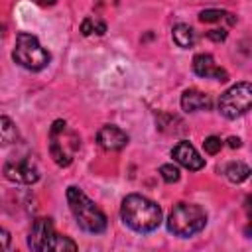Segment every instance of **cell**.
I'll list each match as a JSON object with an SVG mask.
<instances>
[{"mask_svg":"<svg viewBox=\"0 0 252 252\" xmlns=\"http://www.w3.org/2000/svg\"><path fill=\"white\" fill-rule=\"evenodd\" d=\"M120 217L128 228L140 234L152 232L161 224V209L154 201L138 193H132L122 201Z\"/></svg>","mask_w":252,"mask_h":252,"instance_id":"cell-1","label":"cell"},{"mask_svg":"<svg viewBox=\"0 0 252 252\" xmlns=\"http://www.w3.org/2000/svg\"><path fill=\"white\" fill-rule=\"evenodd\" d=\"M67 203L79 228L91 234H100L106 230V215L83 193V189L71 185L67 189Z\"/></svg>","mask_w":252,"mask_h":252,"instance_id":"cell-2","label":"cell"},{"mask_svg":"<svg viewBox=\"0 0 252 252\" xmlns=\"http://www.w3.org/2000/svg\"><path fill=\"white\" fill-rule=\"evenodd\" d=\"M207 224V213L195 203H177L167 219V230L179 238H189L201 232Z\"/></svg>","mask_w":252,"mask_h":252,"instance_id":"cell-3","label":"cell"},{"mask_svg":"<svg viewBox=\"0 0 252 252\" xmlns=\"http://www.w3.org/2000/svg\"><path fill=\"white\" fill-rule=\"evenodd\" d=\"M12 59L28 69V71H41L47 67L51 55L49 51L39 43V39L28 32H20L16 35V43H14V51H12Z\"/></svg>","mask_w":252,"mask_h":252,"instance_id":"cell-4","label":"cell"},{"mask_svg":"<svg viewBox=\"0 0 252 252\" xmlns=\"http://www.w3.org/2000/svg\"><path fill=\"white\" fill-rule=\"evenodd\" d=\"M79 150V136L67 130L65 120H55L49 130V154L53 161L61 167H67L73 161V154Z\"/></svg>","mask_w":252,"mask_h":252,"instance_id":"cell-5","label":"cell"},{"mask_svg":"<svg viewBox=\"0 0 252 252\" xmlns=\"http://www.w3.org/2000/svg\"><path fill=\"white\" fill-rule=\"evenodd\" d=\"M250 106H252V85L248 81L232 85L219 98V110L228 120H236L238 116L246 114Z\"/></svg>","mask_w":252,"mask_h":252,"instance_id":"cell-6","label":"cell"},{"mask_svg":"<svg viewBox=\"0 0 252 252\" xmlns=\"http://www.w3.org/2000/svg\"><path fill=\"white\" fill-rule=\"evenodd\" d=\"M55 234L51 219H35L28 234V246L35 252H51Z\"/></svg>","mask_w":252,"mask_h":252,"instance_id":"cell-7","label":"cell"},{"mask_svg":"<svg viewBox=\"0 0 252 252\" xmlns=\"http://www.w3.org/2000/svg\"><path fill=\"white\" fill-rule=\"evenodd\" d=\"M4 177L12 183L20 185H32L39 179V169L32 159H18V161H8L4 165Z\"/></svg>","mask_w":252,"mask_h":252,"instance_id":"cell-8","label":"cell"},{"mask_svg":"<svg viewBox=\"0 0 252 252\" xmlns=\"http://www.w3.org/2000/svg\"><path fill=\"white\" fill-rule=\"evenodd\" d=\"M171 158L179 163V165H183L185 169H189V171H199V169H203L205 167V159L199 156V152L189 144V142H177L175 146H173V150H171Z\"/></svg>","mask_w":252,"mask_h":252,"instance_id":"cell-9","label":"cell"},{"mask_svg":"<svg viewBox=\"0 0 252 252\" xmlns=\"http://www.w3.org/2000/svg\"><path fill=\"white\" fill-rule=\"evenodd\" d=\"M96 142L106 152H118L128 144V134L114 124H104L96 132Z\"/></svg>","mask_w":252,"mask_h":252,"instance_id":"cell-10","label":"cell"},{"mask_svg":"<svg viewBox=\"0 0 252 252\" xmlns=\"http://www.w3.org/2000/svg\"><path fill=\"white\" fill-rule=\"evenodd\" d=\"M193 71H195V75L205 77V79H215V81L228 79V73L215 63V57L211 53H197L193 57Z\"/></svg>","mask_w":252,"mask_h":252,"instance_id":"cell-11","label":"cell"},{"mask_svg":"<svg viewBox=\"0 0 252 252\" xmlns=\"http://www.w3.org/2000/svg\"><path fill=\"white\" fill-rule=\"evenodd\" d=\"M181 108L185 112H197V110H207L211 108V98L209 94L197 91V89H187L181 94Z\"/></svg>","mask_w":252,"mask_h":252,"instance_id":"cell-12","label":"cell"},{"mask_svg":"<svg viewBox=\"0 0 252 252\" xmlns=\"http://www.w3.org/2000/svg\"><path fill=\"white\" fill-rule=\"evenodd\" d=\"M18 140H20V132H18L14 120L8 116H0V148L12 146Z\"/></svg>","mask_w":252,"mask_h":252,"instance_id":"cell-13","label":"cell"},{"mask_svg":"<svg viewBox=\"0 0 252 252\" xmlns=\"http://www.w3.org/2000/svg\"><path fill=\"white\" fill-rule=\"evenodd\" d=\"M171 35H173V41L179 45V47H183V49H187V47H193V43H195V30L191 28V26H187V24H177V26H173V32H171Z\"/></svg>","mask_w":252,"mask_h":252,"instance_id":"cell-14","label":"cell"},{"mask_svg":"<svg viewBox=\"0 0 252 252\" xmlns=\"http://www.w3.org/2000/svg\"><path fill=\"white\" fill-rule=\"evenodd\" d=\"M224 175H226V179H228L230 183H242V181L248 179L250 167H248L246 163H242V161H232V163L226 165Z\"/></svg>","mask_w":252,"mask_h":252,"instance_id":"cell-15","label":"cell"},{"mask_svg":"<svg viewBox=\"0 0 252 252\" xmlns=\"http://www.w3.org/2000/svg\"><path fill=\"white\" fill-rule=\"evenodd\" d=\"M199 20H201L203 24L220 22V20H226L230 26H232V24H236V18H234V14H230V12H224V10H217V8H209V10H203V12L199 14Z\"/></svg>","mask_w":252,"mask_h":252,"instance_id":"cell-16","label":"cell"},{"mask_svg":"<svg viewBox=\"0 0 252 252\" xmlns=\"http://www.w3.org/2000/svg\"><path fill=\"white\" fill-rule=\"evenodd\" d=\"M106 32V24L102 20H98L96 16H89L83 20L81 24V33L83 35H91V33H96V35H102Z\"/></svg>","mask_w":252,"mask_h":252,"instance_id":"cell-17","label":"cell"},{"mask_svg":"<svg viewBox=\"0 0 252 252\" xmlns=\"http://www.w3.org/2000/svg\"><path fill=\"white\" fill-rule=\"evenodd\" d=\"M159 175L163 177L165 183H175V181H179V169H177L173 163H163V165L159 167Z\"/></svg>","mask_w":252,"mask_h":252,"instance_id":"cell-18","label":"cell"},{"mask_svg":"<svg viewBox=\"0 0 252 252\" xmlns=\"http://www.w3.org/2000/svg\"><path fill=\"white\" fill-rule=\"evenodd\" d=\"M203 148H205V152L211 154V156H213V154H219L220 148H222V140H220L219 136H209V138H205Z\"/></svg>","mask_w":252,"mask_h":252,"instance_id":"cell-19","label":"cell"},{"mask_svg":"<svg viewBox=\"0 0 252 252\" xmlns=\"http://www.w3.org/2000/svg\"><path fill=\"white\" fill-rule=\"evenodd\" d=\"M207 37L213 41H224L226 39V30H211L207 32Z\"/></svg>","mask_w":252,"mask_h":252,"instance_id":"cell-20","label":"cell"},{"mask_svg":"<svg viewBox=\"0 0 252 252\" xmlns=\"http://www.w3.org/2000/svg\"><path fill=\"white\" fill-rule=\"evenodd\" d=\"M10 242H12V236L6 228H0V250H6L10 248Z\"/></svg>","mask_w":252,"mask_h":252,"instance_id":"cell-21","label":"cell"},{"mask_svg":"<svg viewBox=\"0 0 252 252\" xmlns=\"http://www.w3.org/2000/svg\"><path fill=\"white\" fill-rule=\"evenodd\" d=\"M240 144H242L240 138H234V136L228 138V146H230V148H240Z\"/></svg>","mask_w":252,"mask_h":252,"instance_id":"cell-22","label":"cell"},{"mask_svg":"<svg viewBox=\"0 0 252 252\" xmlns=\"http://www.w3.org/2000/svg\"><path fill=\"white\" fill-rule=\"evenodd\" d=\"M37 6H53L57 0H33Z\"/></svg>","mask_w":252,"mask_h":252,"instance_id":"cell-23","label":"cell"},{"mask_svg":"<svg viewBox=\"0 0 252 252\" xmlns=\"http://www.w3.org/2000/svg\"><path fill=\"white\" fill-rule=\"evenodd\" d=\"M96 2H100V0H96Z\"/></svg>","mask_w":252,"mask_h":252,"instance_id":"cell-24","label":"cell"}]
</instances>
